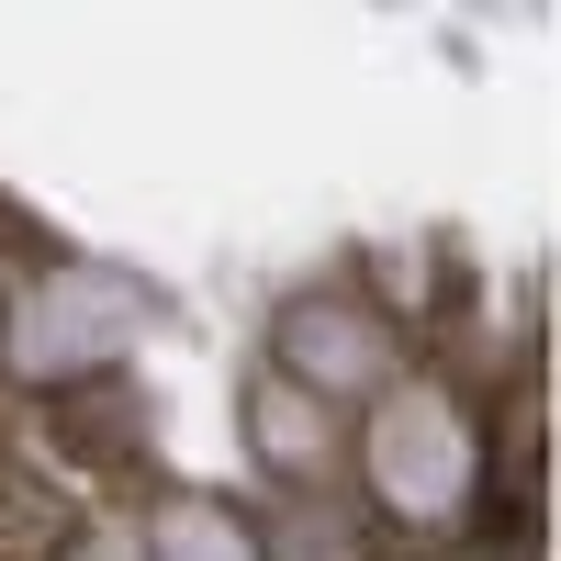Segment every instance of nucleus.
<instances>
[{
	"label": "nucleus",
	"instance_id": "7ed1b4c3",
	"mask_svg": "<svg viewBox=\"0 0 561 561\" xmlns=\"http://www.w3.org/2000/svg\"><path fill=\"white\" fill-rule=\"evenodd\" d=\"M248 460L280 483V494H325V472H337V415H325L314 393H293L280 370H248Z\"/></svg>",
	"mask_w": 561,
	"mask_h": 561
},
{
	"label": "nucleus",
	"instance_id": "39448f33",
	"mask_svg": "<svg viewBox=\"0 0 561 561\" xmlns=\"http://www.w3.org/2000/svg\"><path fill=\"white\" fill-rule=\"evenodd\" d=\"M12 348L34 370H57V348H102V325H90V293H45L23 325H12Z\"/></svg>",
	"mask_w": 561,
	"mask_h": 561
},
{
	"label": "nucleus",
	"instance_id": "0eeeda50",
	"mask_svg": "<svg viewBox=\"0 0 561 561\" xmlns=\"http://www.w3.org/2000/svg\"><path fill=\"white\" fill-rule=\"evenodd\" d=\"M68 561H147V550H135V539H124V528H102V539H79V550H68Z\"/></svg>",
	"mask_w": 561,
	"mask_h": 561
},
{
	"label": "nucleus",
	"instance_id": "20e7f679",
	"mask_svg": "<svg viewBox=\"0 0 561 561\" xmlns=\"http://www.w3.org/2000/svg\"><path fill=\"white\" fill-rule=\"evenodd\" d=\"M135 550H147V561H270L259 528L237 517V505H214V494H169Z\"/></svg>",
	"mask_w": 561,
	"mask_h": 561
},
{
	"label": "nucleus",
	"instance_id": "f257e3e1",
	"mask_svg": "<svg viewBox=\"0 0 561 561\" xmlns=\"http://www.w3.org/2000/svg\"><path fill=\"white\" fill-rule=\"evenodd\" d=\"M359 483L382 517L404 528H449L460 505H472L483 483V438H472V415H460V393L438 382H382L359 415Z\"/></svg>",
	"mask_w": 561,
	"mask_h": 561
},
{
	"label": "nucleus",
	"instance_id": "423d86ee",
	"mask_svg": "<svg viewBox=\"0 0 561 561\" xmlns=\"http://www.w3.org/2000/svg\"><path fill=\"white\" fill-rule=\"evenodd\" d=\"M280 550H293V561H359V550H348V528L325 517L314 494H293V539H280Z\"/></svg>",
	"mask_w": 561,
	"mask_h": 561
},
{
	"label": "nucleus",
	"instance_id": "f03ea898",
	"mask_svg": "<svg viewBox=\"0 0 561 561\" xmlns=\"http://www.w3.org/2000/svg\"><path fill=\"white\" fill-rule=\"evenodd\" d=\"M270 370L337 415V404H370L393 382V337H382V314H359L348 293H304V304H280V325H270Z\"/></svg>",
	"mask_w": 561,
	"mask_h": 561
}]
</instances>
